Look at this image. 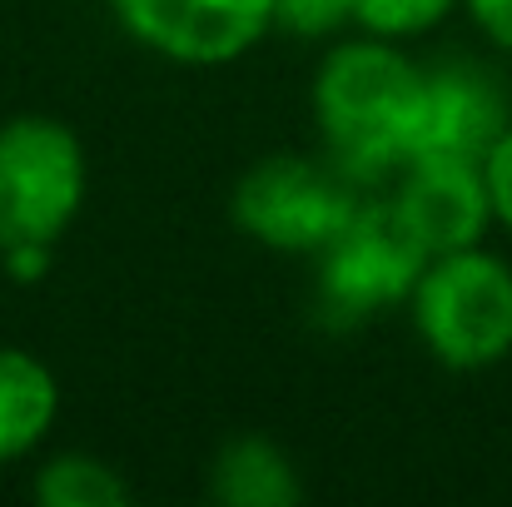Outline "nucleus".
Here are the masks:
<instances>
[{
  "instance_id": "1",
  "label": "nucleus",
  "mask_w": 512,
  "mask_h": 507,
  "mask_svg": "<svg viewBox=\"0 0 512 507\" xmlns=\"http://www.w3.org/2000/svg\"><path fill=\"white\" fill-rule=\"evenodd\" d=\"M314 125L324 155H334L358 184H388L413 160L423 65L383 35L334 40L314 70Z\"/></svg>"
},
{
  "instance_id": "2",
  "label": "nucleus",
  "mask_w": 512,
  "mask_h": 507,
  "mask_svg": "<svg viewBox=\"0 0 512 507\" xmlns=\"http://www.w3.org/2000/svg\"><path fill=\"white\" fill-rule=\"evenodd\" d=\"M408 314L418 343L443 368H498L512 358V264L483 244L433 254L408 299Z\"/></svg>"
},
{
  "instance_id": "3",
  "label": "nucleus",
  "mask_w": 512,
  "mask_h": 507,
  "mask_svg": "<svg viewBox=\"0 0 512 507\" xmlns=\"http://www.w3.org/2000/svg\"><path fill=\"white\" fill-rule=\"evenodd\" d=\"M368 184H358L334 155H264L229 189V219L244 239L274 254H319L358 214Z\"/></svg>"
},
{
  "instance_id": "4",
  "label": "nucleus",
  "mask_w": 512,
  "mask_h": 507,
  "mask_svg": "<svg viewBox=\"0 0 512 507\" xmlns=\"http://www.w3.org/2000/svg\"><path fill=\"white\" fill-rule=\"evenodd\" d=\"M428 249L388 194H368L358 214L314 254V309L329 329H358L403 309L428 269Z\"/></svg>"
},
{
  "instance_id": "5",
  "label": "nucleus",
  "mask_w": 512,
  "mask_h": 507,
  "mask_svg": "<svg viewBox=\"0 0 512 507\" xmlns=\"http://www.w3.org/2000/svg\"><path fill=\"white\" fill-rule=\"evenodd\" d=\"M90 165L80 135L55 115H15L0 125V254L20 244H60L85 209Z\"/></svg>"
},
{
  "instance_id": "6",
  "label": "nucleus",
  "mask_w": 512,
  "mask_h": 507,
  "mask_svg": "<svg viewBox=\"0 0 512 507\" xmlns=\"http://www.w3.org/2000/svg\"><path fill=\"white\" fill-rule=\"evenodd\" d=\"M120 30L174 65H229L274 30V0H110Z\"/></svg>"
},
{
  "instance_id": "7",
  "label": "nucleus",
  "mask_w": 512,
  "mask_h": 507,
  "mask_svg": "<svg viewBox=\"0 0 512 507\" xmlns=\"http://www.w3.org/2000/svg\"><path fill=\"white\" fill-rule=\"evenodd\" d=\"M512 95L493 65L473 55H443L423 65V105L413 155H453L488 160V150L508 135Z\"/></svg>"
},
{
  "instance_id": "8",
  "label": "nucleus",
  "mask_w": 512,
  "mask_h": 507,
  "mask_svg": "<svg viewBox=\"0 0 512 507\" xmlns=\"http://www.w3.org/2000/svg\"><path fill=\"white\" fill-rule=\"evenodd\" d=\"M388 199L428 254H453V249L483 244L488 224H498L483 160L413 155L393 174Z\"/></svg>"
},
{
  "instance_id": "9",
  "label": "nucleus",
  "mask_w": 512,
  "mask_h": 507,
  "mask_svg": "<svg viewBox=\"0 0 512 507\" xmlns=\"http://www.w3.org/2000/svg\"><path fill=\"white\" fill-rule=\"evenodd\" d=\"M209 498L224 507H299L304 478L274 438L239 433L209 463Z\"/></svg>"
},
{
  "instance_id": "10",
  "label": "nucleus",
  "mask_w": 512,
  "mask_h": 507,
  "mask_svg": "<svg viewBox=\"0 0 512 507\" xmlns=\"http://www.w3.org/2000/svg\"><path fill=\"white\" fill-rule=\"evenodd\" d=\"M60 413V383L30 348L0 343V463L30 458Z\"/></svg>"
},
{
  "instance_id": "11",
  "label": "nucleus",
  "mask_w": 512,
  "mask_h": 507,
  "mask_svg": "<svg viewBox=\"0 0 512 507\" xmlns=\"http://www.w3.org/2000/svg\"><path fill=\"white\" fill-rule=\"evenodd\" d=\"M35 503L45 507H125L135 493L125 483V473L95 453H55L35 468L30 483Z\"/></svg>"
},
{
  "instance_id": "12",
  "label": "nucleus",
  "mask_w": 512,
  "mask_h": 507,
  "mask_svg": "<svg viewBox=\"0 0 512 507\" xmlns=\"http://www.w3.org/2000/svg\"><path fill=\"white\" fill-rule=\"evenodd\" d=\"M463 0H353V25L383 40H413L443 25Z\"/></svg>"
},
{
  "instance_id": "13",
  "label": "nucleus",
  "mask_w": 512,
  "mask_h": 507,
  "mask_svg": "<svg viewBox=\"0 0 512 507\" xmlns=\"http://www.w3.org/2000/svg\"><path fill=\"white\" fill-rule=\"evenodd\" d=\"M353 25V0H274V30L294 40H339Z\"/></svg>"
},
{
  "instance_id": "14",
  "label": "nucleus",
  "mask_w": 512,
  "mask_h": 507,
  "mask_svg": "<svg viewBox=\"0 0 512 507\" xmlns=\"http://www.w3.org/2000/svg\"><path fill=\"white\" fill-rule=\"evenodd\" d=\"M483 174H488V194H493V219L512 234V125H508V135L488 150Z\"/></svg>"
},
{
  "instance_id": "15",
  "label": "nucleus",
  "mask_w": 512,
  "mask_h": 507,
  "mask_svg": "<svg viewBox=\"0 0 512 507\" xmlns=\"http://www.w3.org/2000/svg\"><path fill=\"white\" fill-rule=\"evenodd\" d=\"M50 264H55V249L50 244H20V249H5L0 254V269L15 284H40L50 274Z\"/></svg>"
},
{
  "instance_id": "16",
  "label": "nucleus",
  "mask_w": 512,
  "mask_h": 507,
  "mask_svg": "<svg viewBox=\"0 0 512 507\" xmlns=\"http://www.w3.org/2000/svg\"><path fill=\"white\" fill-rule=\"evenodd\" d=\"M463 5H468L473 25H478L498 50L512 55V0H463Z\"/></svg>"
}]
</instances>
